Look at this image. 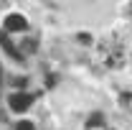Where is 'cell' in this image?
Returning a JSON list of instances; mask_svg holds the SVG:
<instances>
[{
	"label": "cell",
	"instance_id": "obj_1",
	"mask_svg": "<svg viewBox=\"0 0 132 130\" xmlns=\"http://www.w3.org/2000/svg\"><path fill=\"white\" fill-rule=\"evenodd\" d=\"M5 31H13V33H18V31H26L28 28V23H26V18L23 16H18V13H10V16L5 18V26H3Z\"/></svg>",
	"mask_w": 132,
	"mask_h": 130
},
{
	"label": "cell",
	"instance_id": "obj_2",
	"mask_svg": "<svg viewBox=\"0 0 132 130\" xmlns=\"http://www.w3.org/2000/svg\"><path fill=\"white\" fill-rule=\"evenodd\" d=\"M31 102H33L31 95H10V99H8L10 110H15V112H23V110H28V107H31Z\"/></svg>",
	"mask_w": 132,
	"mask_h": 130
},
{
	"label": "cell",
	"instance_id": "obj_3",
	"mask_svg": "<svg viewBox=\"0 0 132 130\" xmlns=\"http://www.w3.org/2000/svg\"><path fill=\"white\" fill-rule=\"evenodd\" d=\"M0 44L5 46V51H8L13 59H20V54L15 51V46H13V44H10V38H8V31H0Z\"/></svg>",
	"mask_w": 132,
	"mask_h": 130
},
{
	"label": "cell",
	"instance_id": "obj_4",
	"mask_svg": "<svg viewBox=\"0 0 132 130\" xmlns=\"http://www.w3.org/2000/svg\"><path fill=\"white\" fill-rule=\"evenodd\" d=\"M99 125H102V115H92V117H89V120H86V128L92 130V128H99Z\"/></svg>",
	"mask_w": 132,
	"mask_h": 130
},
{
	"label": "cell",
	"instance_id": "obj_5",
	"mask_svg": "<svg viewBox=\"0 0 132 130\" xmlns=\"http://www.w3.org/2000/svg\"><path fill=\"white\" fill-rule=\"evenodd\" d=\"M15 130H36V128H33V122H18Z\"/></svg>",
	"mask_w": 132,
	"mask_h": 130
}]
</instances>
